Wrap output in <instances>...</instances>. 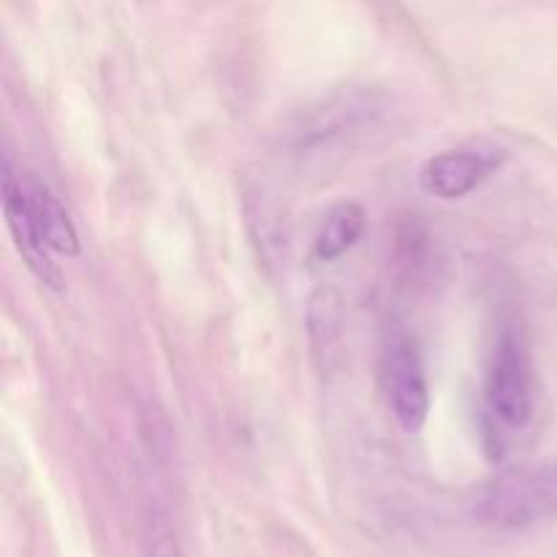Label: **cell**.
<instances>
[{
	"instance_id": "cell-1",
	"label": "cell",
	"mask_w": 557,
	"mask_h": 557,
	"mask_svg": "<svg viewBox=\"0 0 557 557\" xmlns=\"http://www.w3.org/2000/svg\"><path fill=\"white\" fill-rule=\"evenodd\" d=\"M473 517L500 531L531 528L557 517V460L515 468L490 482L473 500Z\"/></svg>"
},
{
	"instance_id": "cell-2",
	"label": "cell",
	"mask_w": 557,
	"mask_h": 557,
	"mask_svg": "<svg viewBox=\"0 0 557 557\" xmlns=\"http://www.w3.org/2000/svg\"><path fill=\"white\" fill-rule=\"evenodd\" d=\"M487 403L493 417L511 430L528 428L536 413V379L525 341L515 326L498 337L487 373Z\"/></svg>"
},
{
	"instance_id": "cell-3",
	"label": "cell",
	"mask_w": 557,
	"mask_h": 557,
	"mask_svg": "<svg viewBox=\"0 0 557 557\" xmlns=\"http://www.w3.org/2000/svg\"><path fill=\"white\" fill-rule=\"evenodd\" d=\"M384 386L389 408L406 430H419L430 413V386L417 341L403 326L389 330L384 343Z\"/></svg>"
},
{
	"instance_id": "cell-4",
	"label": "cell",
	"mask_w": 557,
	"mask_h": 557,
	"mask_svg": "<svg viewBox=\"0 0 557 557\" xmlns=\"http://www.w3.org/2000/svg\"><path fill=\"white\" fill-rule=\"evenodd\" d=\"M504 163V147L490 139H473L430 158L419 172V183L435 199H462L482 188Z\"/></svg>"
},
{
	"instance_id": "cell-5",
	"label": "cell",
	"mask_w": 557,
	"mask_h": 557,
	"mask_svg": "<svg viewBox=\"0 0 557 557\" xmlns=\"http://www.w3.org/2000/svg\"><path fill=\"white\" fill-rule=\"evenodd\" d=\"M3 212L5 223L11 228V237H14L16 250L22 253L25 264L30 267L33 275L41 283H47L49 288L63 286V277L60 270L54 267V261L49 259V250L44 248L41 239L36 237V228H33L30 210H27V196L22 177H16L14 166H11L9 156L3 158Z\"/></svg>"
},
{
	"instance_id": "cell-6",
	"label": "cell",
	"mask_w": 557,
	"mask_h": 557,
	"mask_svg": "<svg viewBox=\"0 0 557 557\" xmlns=\"http://www.w3.org/2000/svg\"><path fill=\"white\" fill-rule=\"evenodd\" d=\"M22 185H25L33 228H36V237L41 239L44 248L54 250L60 256L79 253V234H76V226L71 221L69 210L63 207V201L38 177L22 180Z\"/></svg>"
},
{
	"instance_id": "cell-7",
	"label": "cell",
	"mask_w": 557,
	"mask_h": 557,
	"mask_svg": "<svg viewBox=\"0 0 557 557\" xmlns=\"http://www.w3.org/2000/svg\"><path fill=\"white\" fill-rule=\"evenodd\" d=\"M364 226H368V215H364L362 205H357V201H337L335 207L326 210L319 234H315V256L321 261L341 259L346 250L357 245Z\"/></svg>"
},
{
	"instance_id": "cell-8",
	"label": "cell",
	"mask_w": 557,
	"mask_h": 557,
	"mask_svg": "<svg viewBox=\"0 0 557 557\" xmlns=\"http://www.w3.org/2000/svg\"><path fill=\"white\" fill-rule=\"evenodd\" d=\"M141 536H145L147 557H185L180 547L177 531L172 528L166 511L161 506L150 504L141 517Z\"/></svg>"
}]
</instances>
